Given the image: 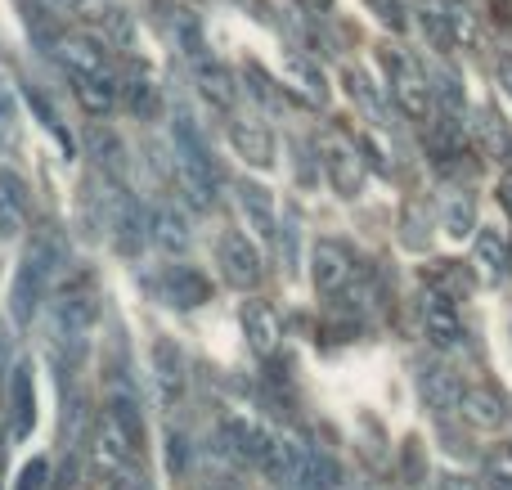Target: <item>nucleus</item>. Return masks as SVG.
Listing matches in <instances>:
<instances>
[{
    "instance_id": "obj_1",
    "label": "nucleus",
    "mask_w": 512,
    "mask_h": 490,
    "mask_svg": "<svg viewBox=\"0 0 512 490\" xmlns=\"http://www.w3.org/2000/svg\"><path fill=\"white\" fill-rule=\"evenodd\" d=\"M382 72H387V95L409 122L423 126L436 113V90H432V68L405 45H382Z\"/></svg>"
},
{
    "instance_id": "obj_2",
    "label": "nucleus",
    "mask_w": 512,
    "mask_h": 490,
    "mask_svg": "<svg viewBox=\"0 0 512 490\" xmlns=\"http://www.w3.org/2000/svg\"><path fill=\"white\" fill-rule=\"evenodd\" d=\"M319 167H324L328 185L337 189L342 198H355L364 189V176H369V162H364V153L355 149V140L346 131H328L324 140H319L315 149Z\"/></svg>"
},
{
    "instance_id": "obj_3",
    "label": "nucleus",
    "mask_w": 512,
    "mask_h": 490,
    "mask_svg": "<svg viewBox=\"0 0 512 490\" xmlns=\"http://www.w3.org/2000/svg\"><path fill=\"white\" fill-rule=\"evenodd\" d=\"M216 266H221L225 284L239 288V293H256L261 279H265L261 248H256L248 234H239V230H225L221 239H216Z\"/></svg>"
},
{
    "instance_id": "obj_4",
    "label": "nucleus",
    "mask_w": 512,
    "mask_h": 490,
    "mask_svg": "<svg viewBox=\"0 0 512 490\" xmlns=\"http://www.w3.org/2000/svg\"><path fill=\"white\" fill-rule=\"evenodd\" d=\"M50 54L59 59V68L68 72V77H104V72H117L108 45L90 32H59Z\"/></svg>"
},
{
    "instance_id": "obj_5",
    "label": "nucleus",
    "mask_w": 512,
    "mask_h": 490,
    "mask_svg": "<svg viewBox=\"0 0 512 490\" xmlns=\"http://www.w3.org/2000/svg\"><path fill=\"white\" fill-rule=\"evenodd\" d=\"M99 320V302L90 293H63L59 302L50 306V324H54V338L68 342L72 347V360H81L86 351V338Z\"/></svg>"
},
{
    "instance_id": "obj_6",
    "label": "nucleus",
    "mask_w": 512,
    "mask_h": 490,
    "mask_svg": "<svg viewBox=\"0 0 512 490\" xmlns=\"http://www.w3.org/2000/svg\"><path fill=\"white\" fill-rule=\"evenodd\" d=\"M360 275L355 270V252L346 239H315V248H310V279H315V288L324 297L342 293L351 279Z\"/></svg>"
},
{
    "instance_id": "obj_7",
    "label": "nucleus",
    "mask_w": 512,
    "mask_h": 490,
    "mask_svg": "<svg viewBox=\"0 0 512 490\" xmlns=\"http://www.w3.org/2000/svg\"><path fill=\"white\" fill-rule=\"evenodd\" d=\"M418 320H423V333L432 338V347L450 351L463 342V315H459V302L445 293H436V288L423 284V293H418Z\"/></svg>"
},
{
    "instance_id": "obj_8",
    "label": "nucleus",
    "mask_w": 512,
    "mask_h": 490,
    "mask_svg": "<svg viewBox=\"0 0 512 490\" xmlns=\"http://www.w3.org/2000/svg\"><path fill=\"white\" fill-rule=\"evenodd\" d=\"M153 387H158V401L167 405V410H176L180 401H185L189 392V360L185 351L176 347L171 338H153Z\"/></svg>"
},
{
    "instance_id": "obj_9",
    "label": "nucleus",
    "mask_w": 512,
    "mask_h": 490,
    "mask_svg": "<svg viewBox=\"0 0 512 490\" xmlns=\"http://www.w3.org/2000/svg\"><path fill=\"white\" fill-rule=\"evenodd\" d=\"M230 117V144L248 167H270L274 162V131L261 113H225Z\"/></svg>"
},
{
    "instance_id": "obj_10",
    "label": "nucleus",
    "mask_w": 512,
    "mask_h": 490,
    "mask_svg": "<svg viewBox=\"0 0 512 490\" xmlns=\"http://www.w3.org/2000/svg\"><path fill=\"white\" fill-rule=\"evenodd\" d=\"M50 279L41 275V270L32 266V261H18L14 279H9V315H14V324H32L36 315H41V306L50 302Z\"/></svg>"
},
{
    "instance_id": "obj_11",
    "label": "nucleus",
    "mask_w": 512,
    "mask_h": 490,
    "mask_svg": "<svg viewBox=\"0 0 512 490\" xmlns=\"http://www.w3.org/2000/svg\"><path fill=\"white\" fill-rule=\"evenodd\" d=\"M158 293H162V302L176 306V311H198V306L212 302V279L194 266H167L158 275Z\"/></svg>"
},
{
    "instance_id": "obj_12",
    "label": "nucleus",
    "mask_w": 512,
    "mask_h": 490,
    "mask_svg": "<svg viewBox=\"0 0 512 490\" xmlns=\"http://www.w3.org/2000/svg\"><path fill=\"white\" fill-rule=\"evenodd\" d=\"M189 68H194V86H198V95H203L207 104L216 108V113H234V104H239V81H234V72L225 68V63L216 59L212 50H207L203 59H194Z\"/></svg>"
},
{
    "instance_id": "obj_13",
    "label": "nucleus",
    "mask_w": 512,
    "mask_h": 490,
    "mask_svg": "<svg viewBox=\"0 0 512 490\" xmlns=\"http://www.w3.org/2000/svg\"><path fill=\"white\" fill-rule=\"evenodd\" d=\"M104 414L135 441V450H144V405H140V392L126 383L122 374L108 378V392H104Z\"/></svg>"
},
{
    "instance_id": "obj_14",
    "label": "nucleus",
    "mask_w": 512,
    "mask_h": 490,
    "mask_svg": "<svg viewBox=\"0 0 512 490\" xmlns=\"http://www.w3.org/2000/svg\"><path fill=\"white\" fill-rule=\"evenodd\" d=\"M9 383V419H14V437H32L36 428V369L32 360H14L5 374Z\"/></svg>"
},
{
    "instance_id": "obj_15",
    "label": "nucleus",
    "mask_w": 512,
    "mask_h": 490,
    "mask_svg": "<svg viewBox=\"0 0 512 490\" xmlns=\"http://www.w3.org/2000/svg\"><path fill=\"white\" fill-rule=\"evenodd\" d=\"M32 216V185L14 167H0V239H18Z\"/></svg>"
},
{
    "instance_id": "obj_16",
    "label": "nucleus",
    "mask_w": 512,
    "mask_h": 490,
    "mask_svg": "<svg viewBox=\"0 0 512 490\" xmlns=\"http://www.w3.org/2000/svg\"><path fill=\"white\" fill-rule=\"evenodd\" d=\"M454 410H459L463 423H468V428H477V432H495V428H504V423H508V401L490 383L463 387Z\"/></svg>"
},
{
    "instance_id": "obj_17",
    "label": "nucleus",
    "mask_w": 512,
    "mask_h": 490,
    "mask_svg": "<svg viewBox=\"0 0 512 490\" xmlns=\"http://www.w3.org/2000/svg\"><path fill=\"white\" fill-rule=\"evenodd\" d=\"M117 99H122V104L131 108L140 122H153V117H158V108H162V90H158V81L149 77V68H144V63H131V68L117 72Z\"/></svg>"
},
{
    "instance_id": "obj_18",
    "label": "nucleus",
    "mask_w": 512,
    "mask_h": 490,
    "mask_svg": "<svg viewBox=\"0 0 512 490\" xmlns=\"http://www.w3.org/2000/svg\"><path fill=\"white\" fill-rule=\"evenodd\" d=\"M239 324H243V338H248V347H252L261 360H270L274 351H279L283 329H279V315H274V306H270V302H261V297L243 302Z\"/></svg>"
},
{
    "instance_id": "obj_19",
    "label": "nucleus",
    "mask_w": 512,
    "mask_h": 490,
    "mask_svg": "<svg viewBox=\"0 0 512 490\" xmlns=\"http://www.w3.org/2000/svg\"><path fill=\"white\" fill-rule=\"evenodd\" d=\"M283 77H288V95L297 99V104L328 108V77H324V68H319L310 54H288V68H283Z\"/></svg>"
},
{
    "instance_id": "obj_20",
    "label": "nucleus",
    "mask_w": 512,
    "mask_h": 490,
    "mask_svg": "<svg viewBox=\"0 0 512 490\" xmlns=\"http://www.w3.org/2000/svg\"><path fill=\"white\" fill-rule=\"evenodd\" d=\"M135 455H140V450H135V441L104 414V419L95 423V441H90V459H95V468H99V473H117V468L135 464Z\"/></svg>"
},
{
    "instance_id": "obj_21",
    "label": "nucleus",
    "mask_w": 512,
    "mask_h": 490,
    "mask_svg": "<svg viewBox=\"0 0 512 490\" xmlns=\"http://www.w3.org/2000/svg\"><path fill=\"white\" fill-rule=\"evenodd\" d=\"M468 131H472V144L481 149V158L508 162V153H512V126H508L490 104H477V108H472Z\"/></svg>"
},
{
    "instance_id": "obj_22",
    "label": "nucleus",
    "mask_w": 512,
    "mask_h": 490,
    "mask_svg": "<svg viewBox=\"0 0 512 490\" xmlns=\"http://www.w3.org/2000/svg\"><path fill=\"white\" fill-rule=\"evenodd\" d=\"M23 257L32 261L36 270H41L50 284H59V275L68 270V261H72V248H68V239H63L54 225H41V230L27 239V248H23Z\"/></svg>"
},
{
    "instance_id": "obj_23",
    "label": "nucleus",
    "mask_w": 512,
    "mask_h": 490,
    "mask_svg": "<svg viewBox=\"0 0 512 490\" xmlns=\"http://www.w3.org/2000/svg\"><path fill=\"white\" fill-rule=\"evenodd\" d=\"M472 275H477V284H486V288H495L508 279V239L499 230H490V225H481V234H477Z\"/></svg>"
},
{
    "instance_id": "obj_24",
    "label": "nucleus",
    "mask_w": 512,
    "mask_h": 490,
    "mask_svg": "<svg viewBox=\"0 0 512 490\" xmlns=\"http://www.w3.org/2000/svg\"><path fill=\"white\" fill-rule=\"evenodd\" d=\"M459 374L445 360H423L418 369V396L427 401V410H454L459 405Z\"/></svg>"
},
{
    "instance_id": "obj_25",
    "label": "nucleus",
    "mask_w": 512,
    "mask_h": 490,
    "mask_svg": "<svg viewBox=\"0 0 512 490\" xmlns=\"http://www.w3.org/2000/svg\"><path fill=\"white\" fill-rule=\"evenodd\" d=\"M239 207H243V216H248V225L256 234H261L265 243H274L279 239V212H274V198H270V189L261 185V180H239Z\"/></svg>"
},
{
    "instance_id": "obj_26",
    "label": "nucleus",
    "mask_w": 512,
    "mask_h": 490,
    "mask_svg": "<svg viewBox=\"0 0 512 490\" xmlns=\"http://www.w3.org/2000/svg\"><path fill=\"white\" fill-rule=\"evenodd\" d=\"M436 212H441V225L450 239H468V234L477 230V203H472V194L463 185H441Z\"/></svg>"
},
{
    "instance_id": "obj_27",
    "label": "nucleus",
    "mask_w": 512,
    "mask_h": 490,
    "mask_svg": "<svg viewBox=\"0 0 512 490\" xmlns=\"http://www.w3.org/2000/svg\"><path fill=\"white\" fill-rule=\"evenodd\" d=\"M86 153L95 158V167H99V176L104 180H117V185L126 180V144H122V135H117L113 126H90Z\"/></svg>"
},
{
    "instance_id": "obj_28",
    "label": "nucleus",
    "mask_w": 512,
    "mask_h": 490,
    "mask_svg": "<svg viewBox=\"0 0 512 490\" xmlns=\"http://www.w3.org/2000/svg\"><path fill=\"white\" fill-rule=\"evenodd\" d=\"M189 221L176 203H158L149 207V243H158L162 252H185L189 248Z\"/></svg>"
},
{
    "instance_id": "obj_29",
    "label": "nucleus",
    "mask_w": 512,
    "mask_h": 490,
    "mask_svg": "<svg viewBox=\"0 0 512 490\" xmlns=\"http://www.w3.org/2000/svg\"><path fill=\"white\" fill-rule=\"evenodd\" d=\"M162 23H167V36L176 41V50L185 54L189 63L203 59L207 54V36H203V18L194 14V9L185 5H167V14H162Z\"/></svg>"
},
{
    "instance_id": "obj_30",
    "label": "nucleus",
    "mask_w": 512,
    "mask_h": 490,
    "mask_svg": "<svg viewBox=\"0 0 512 490\" xmlns=\"http://www.w3.org/2000/svg\"><path fill=\"white\" fill-rule=\"evenodd\" d=\"M346 95H351V104L360 108V113L369 117L378 131H391V108H387L382 90L373 86V77L364 68H346Z\"/></svg>"
},
{
    "instance_id": "obj_31",
    "label": "nucleus",
    "mask_w": 512,
    "mask_h": 490,
    "mask_svg": "<svg viewBox=\"0 0 512 490\" xmlns=\"http://www.w3.org/2000/svg\"><path fill=\"white\" fill-rule=\"evenodd\" d=\"M72 81V95H77L81 113L90 117H108L122 99H117V72H104V77H68Z\"/></svg>"
},
{
    "instance_id": "obj_32",
    "label": "nucleus",
    "mask_w": 512,
    "mask_h": 490,
    "mask_svg": "<svg viewBox=\"0 0 512 490\" xmlns=\"http://www.w3.org/2000/svg\"><path fill=\"white\" fill-rule=\"evenodd\" d=\"M423 284L454 297V302H463V297L477 288V275H472V266H463V261H432V266L423 270Z\"/></svg>"
},
{
    "instance_id": "obj_33",
    "label": "nucleus",
    "mask_w": 512,
    "mask_h": 490,
    "mask_svg": "<svg viewBox=\"0 0 512 490\" xmlns=\"http://www.w3.org/2000/svg\"><path fill=\"white\" fill-rule=\"evenodd\" d=\"M86 423H90V396L81 387L63 383V450H77L86 441Z\"/></svg>"
},
{
    "instance_id": "obj_34",
    "label": "nucleus",
    "mask_w": 512,
    "mask_h": 490,
    "mask_svg": "<svg viewBox=\"0 0 512 490\" xmlns=\"http://www.w3.org/2000/svg\"><path fill=\"white\" fill-rule=\"evenodd\" d=\"M27 108H32V117H36V122H41V131H45V135H54V140H59L63 149L72 153V135H68V126L59 122V113H54V104L41 95V90H27Z\"/></svg>"
},
{
    "instance_id": "obj_35",
    "label": "nucleus",
    "mask_w": 512,
    "mask_h": 490,
    "mask_svg": "<svg viewBox=\"0 0 512 490\" xmlns=\"http://www.w3.org/2000/svg\"><path fill=\"white\" fill-rule=\"evenodd\" d=\"M373 14H378V23L387 27V32H409V0H369Z\"/></svg>"
},
{
    "instance_id": "obj_36",
    "label": "nucleus",
    "mask_w": 512,
    "mask_h": 490,
    "mask_svg": "<svg viewBox=\"0 0 512 490\" xmlns=\"http://www.w3.org/2000/svg\"><path fill=\"white\" fill-rule=\"evenodd\" d=\"M243 77H248V90H252L256 104L279 108V86L270 81V72H261V63H248V68H243Z\"/></svg>"
},
{
    "instance_id": "obj_37",
    "label": "nucleus",
    "mask_w": 512,
    "mask_h": 490,
    "mask_svg": "<svg viewBox=\"0 0 512 490\" xmlns=\"http://www.w3.org/2000/svg\"><path fill=\"white\" fill-rule=\"evenodd\" d=\"M14 490H50V464H45L41 455L27 459V464L18 468V477H14Z\"/></svg>"
},
{
    "instance_id": "obj_38",
    "label": "nucleus",
    "mask_w": 512,
    "mask_h": 490,
    "mask_svg": "<svg viewBox=\"0 0 512 490\" xmlns=\"http://www.w3.org/2000/svg\"><path fill=\"white\" fill-rule=\"evenodd\" d=\"M108 490H153V477L140 464H126L117 473H108Z\"/></svg>"
},
{
    "instance_id": "obj_39",
    "label": "nucleus",
    "mask_w": 512,
    "mask_h": 490,
    "mask_svg": "<svg viewBox=\"0 0 512 490\" xmlns=\"http://www.w3.org/2000/svg\"><path fill=\"white\" fill-rule=\"evenodd\" d=\"M167 468H171V477H185V468H189V441L180 432L167 437Z\"/></svg>"
},
{
    "instance_id": "obj_40",
    "label": "nucleus",
    "mask_w": 512,
    "mask_h": 490,
    "mask_svg": "<svg viewBox=\"0 0 512 490\" xmlns=\"http://www.w3.org/2000/svg\"><path fill=\"white\" fill-rule=\"evenodd\" d=\"M50 490H77V450H68L59 464V477L50 482Z\"/></svg>"
},
{
    "instance_id": "obj_41",
    "label": "nucleus",
    "mask_w": 512,
    "mask_h": 490,
    "mask_svg": "<svg viewBox=\"0 0 512 490\" xmlns=\"http://www.w3.org/2000/svg\"><path fill=\"white\" fill-rule=\"evenodd\" d=\"M9 365H14V329L0 320V378L9 374Z\"/></svg>"
},
{
    "instance_id": "obj_42",
    "label": "nucleus",
    "mask_w": 512,
    "mask_h": 490,
    "mask_svg": "<svg viewBox=\"0 0 512 490\" xmlns=\"http://www.w3.org/2000/svg\"><path fill=\"white\" fill-rule=\"evenodd\" d=\"M45 9H50L54 18H72V14H81V9L90 5V0H41Z\"/></svg>"
},
{
    "instance_id": "obj_43",
    "label": "nucleus",
    "mask_w": 512,
    "mask_h": 490,
    "mask_svg": "<svg viewBox=\"0 0 512 490\" xmlns=\"http://www.w3.org/2000/svg\"><path fill=\"white\" fill-rule=\"evenodd\" d=\"M441 490H486V482H477V477H468V473H445Z\"/></svg>"
},
{
    "instance_id": "obj_44",
    "label": "nucleus",
    "mask_w": 512,
    "mask_h": 490,
    "mask_svg": "<svg viewBox=\"0 0 512 490\" xmlns=\"http://www.w3.org/2000/svg\"><path fill=\"white\" fill-rule=\"evenodd\" d=\"M495 81L504 86V95L512 99V54H499V59H495Z\"/></svg>"
},
{
    "instance_id": "obj_45",
    "label": "nucleus",
    "mask_w": 512,
    "mask_h": 490,
    "mask_svg": "<svg viewBox=\"0 0 512 490\" xmlns=\"http://www.w3.org/2000/svg\"><path fill=\"white\" fill-rule=\"evenodd\" d=\"M0 131H14V108H9V99H5V90H0Z\"/></svg>"
},
{
    "instance_id": "obj_46",
    "label": "nucleus",
    "mask_w": 512,
    "mask_h": 490,
    "mask_svg": "<svg viewBox=\"0 0 512 490\" xmlns=\"http://www.w3.org/2000/svg\"><path fill=\"white\" fill-rule=\"evenodd\" d=\"M499 207H504V212L512 216V171H508L504 180H499Z\"/></svg>"
},
{
    "instance_id": "obj_47",
    "label": "nucleus",
    "mask_w": 512,
    "mask_h": 490,
    "mask_svg": "<svg viewBox=\"0 0 512 490\" xmlns=\"http://www.w3.org/2000/svg\"><path fill=\"white\" fill-rule=\"evenodd\" d=\"M508 275H512V243H508Z\"/></svg>"
}]
</instances>
